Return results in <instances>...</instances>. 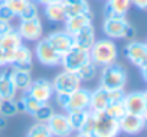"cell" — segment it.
Listing matches in <instances>:
<instances>
[{"label": "cell", "mask_w": 147, "mask_h": 137, "mask_svg": "<svg viewBox=\"0 0 147 137\" xmlns=\"http://www.w3.org/2000/svg\"><path fill=\"white\" fill-rule=\"evenodd\" d=\"M127 84V71L118 62H113L101 68L100 74V87L107 91L124 90Z\"/></svg>", "instance_id": "obj_1"}, {"label": "cell", "mask_w": 147, "mask_h": 137, "mask_svg": "<svg viewBox=\"0 0 147 137\" xmlns=\"http://www.w3.org/2000/svg\"><path fill=\"white\" fill-rule=\"evenodd\" d=\"M90 52V59L97 63L100 68L110 65L113 62L117 61L118 56V51L115 43L113 42V39H95L94 45L91 46Z\"/></svg>", "instance_id": "obj_2"}, {"label": "cell", "mask_w": 147, "mask_h": 137, "mask_svg": "<svg viewBox=\"0 0 147 137\" xmlns=\"http://www.w3.org/2000/svg\"><path fill=\"white\" fill-rule=\"evenodd\" d=\"M102 32L108 39H131L134 36V29L125 16L104 18Z\"/></svg>", "instance_id": "obj_3"}, {"label": "cell", "mask_w": 147, "mask_h": 137, "mask_svg": "<svg viewBox=\"0 0 147 137\" xmlns=\"http://www.w3.org/2000/svg\"><path fill=\"white\" fill-rule=\"evenodd\" d=\"M92 114H94V121H95L92 137H118L120 134L118 120L110 117L105 111H97Z\"/></svg>", "instance_id": "obj_4"}, {"label": "cell", "mask_w": 147, "mask_h": 137, "mask_svg": "<svg viewBox=\"0 0 147 137\" xmlns=\"http://www.w3.org/2000/svg\"><path fill=\"white\" fill-rule=\"evenodd\" d=\"M35 55H36V59L45 65V66H58L61 65V59H62V55L59 52H56L53 49V46L48 42L46 38H40L35 46Z\"/></svg>", "instance_id": "obj_5"}, {"label": "cell", "mask_w": 147, "mask_h": 137, "mask_svg": "<svg viewBox=\"0 0 147 137\" xmlns=\"http://www.w3.org/2000/svg\"><path fill=\"white\" fill-rule=\"evenodd\" d=\"M90 61V52L85 49H81L78 46L71 48L66 53L62 55L61 59V65L65 71H71V72H77L80 68Z\"/></svg>", "instance_id": "obj_6"}, {"label": "cell", "mask_w": 147, "mask_h": 137, "mask_svg": "<svg viewBox=\"0 0 147 137\" xmlns=\"http://www.w3.org/2000/svg\"><path fill=\"white\" fill-rule=\"evenodd\" d=\"M81 80L78 78L77 72H71V71H62L59 72L53 81H52V87L55 92L59 94H71L75 90H78L81 87Z\"/></svg>", "instance_id": "obj_7"}, {"label": "cell", "mask_w": 147, "mask_h": 137, "mask_svg": "<svg viewBox=\"0 0 147 137\" xmlns=\"http://www.w3.org/2000/svg\"><path fill=\"white\" fill-rule=\"evenodd\" d=\"M123 103L125 107V113L147 117V94L144 91H134L125 94Z\"/></svg>", "instance_id": "obj_8"}, {"label": "cell", "mask_w": 147, "mask_h": 137, "mask_svg": "<svg viewBox=\"0 0 147 137\" xmlns=\"http://www.w3.org/2000/svg\"><path fill=\"white\" fill-rule=\"evenodd\" d=\"M125 58L136 65L137 68H146L147 66V45L140 40H131L127 43L124 49Z\"/></svg>", "instance_id": "obj_9"}, {"label": "cell", "mask_w": 147, "mask_h": 137, "mask_svg": "<svg viewBox=\"0 0 147 137\" xmlns=\"http://www.w3.org/2000/svg\"><path fill=\"white\" fill-rule=\"evenodd\" d=\"M16 30L19 32L22 39L30 40V42H38L43 36V25L39 18H35L30 20H20Z\"/></svg>", "instance_id": "obj_10"}, {"label": "cell", "mask_w": 147, "mask_h": 137, "mask_svg": "<svg viewBox=\"0 0 147 137\" xmlns=\"http://www.w3.org/2000/svg\"><path fill=\"white\" fill-rule=\"evenodd\" d=\"M26 94L30 95V97H33V98H36L40 103H49L51 98L55 94L53 87H52V81H48L45 78L35 80V81L30 82Z\"/></svg>", "instance_id": "obj_11"}, {"label": "cell", "mask_w": 147, "mask_h": 137, "mask_svg": "<svg viewBox=\"0 0 147 137\" xmlns=\"http://www.w3.org/2000/svg\"><path fill=\"white\" fill-rule=\"evenodd\" d=\"M118 126H120V133L128 136H137L146 128V117L125 113L118 120Z\"/></svg>", "instance_id": "obj_12"}, {"label": "cell", "mask_w": 147, "mask_h": 137, "mask_svg": "<svg viewBox=\"0 0 147 137\" xmlns=\"http://www.w3.org/2000/svg\"><path fill=\"white\" fill-rule=\"evenodd\" d=\"M46 126L53 137H71L74 133V130L69 126L66 114L53 113L51 115V118L46 121Z\"/></svg>", "instance_id": "obj_13"}, {"label": "cell", "mask_w": 147, "mask_h": 137, "mask_svg": "<svg viewBox=\"0 0 147 137\" xmlns=\"http://www.w3.org/2000/svg\"><path fill=\"white\" fill-rule=\"evenodd\" d=\"M90 94H91V91L80 87L74 92L68 94V103H66V107L63 110L66 113L68 111H78V110H88L90 108Z\"/></svg>", "instance_id": "obj_14"}, {"label": "cell", "mask_w": 147, "mask_h": 137, "mask_svg": "<svg viewBox=\"0 0 147 137\" xmlns=\"http://www.w3.org/2000/svg\"><path fill=\"white\" fill-rule=\"evenodd\" d=\"M46 39L53 46V49L56 52H59L61 55L66 53L71 48H74V38L65 29L63 30H55V32L49 33L46 36Z\"/></svg>", "instance_id": "obj_15"}, {"label": "cell", "mask_w": 147, "mask_h": 137, "mask_svg": "<svg viewBox=\"0 0 147 137\" xmlns=\"http://www.w3.org/2000/svg\"><path fill=\"white\" fill-rule=\"evenodd\" d=\"M12 68H15V70H20V71H28L30 72L32 71V51L25 46L23 43L15 49V53H13V61L10 63Z\"/></svg>", "instance_id": "obj_16"}, {"label": "cell", "mask_w": 147, "mask_h": 137, "mask_svg": "<svg viewBox=\"0 0 147 137\" xmlns=\"http://www.w3.org/2000/svg\"><path fill=\"white\" fill-rule=\"evenodd\" d=\"M74 38V46H78L81 49H85V51H90L91 46L94 45L95 42V29L92 26V23L84 26L82 29H80L77 33L72 35Z\"/></svg>", "instance_id": "obj_17"}, {"label": "cell", "mask_w": 147, "mask_h": 137, "mask_svg": "<svg viewBox=\"0 0 147 137\" xmlns=\"http://www.w3.org/2000/svg\"><path fill=\"white\" fill-rule=\"evenodd\" d=\"M65 26L63 29L74 35V33H77L80 29H82L84 26L92 23V12H87V13H81V15H75V16H69L63 20Z\"/></svg>", "instance_id": "obj_18"}, {"label": "cell", "mask_w": 147, "mask_h": 137, "mask_svg": "<svg viewBox=\"0 0 147 137\" xmlns=\"http://www.w3.org/2000/svg\"><path fill=\"white\" fill-rule=\"evenodd\" d=\"M131 7V0H107L104 6V18L125 16Z\"/></svg>", "instance_id": "obj_19"}, {"label": "cell", "mask_w": 147, "mask_h": 137, "mask_svg": "<svg viewBox=\"0 0 147 137\" xmlns=\"http://www.w3.org/2000/svg\"><path fill=\"white\" fill-rule=\"evenodd\" d=\"M110 104L108 100V91L98 87L97 90L91 91L90 94V111L97 113V111H104L107 108V105Z\"/></svg>", "instance_id": "obj_20"}, {"label": "cell", "mask_w": 147, "mask_h": 137, "mask_svg": "<svg viewBox=\"0 0 147 137\" xmlns=\"http://www.w3.org/2000/svg\"><path fill=\"white\" fill-rule=\"evenodd\" d=\"M43 12H45L46 19L49 22H53V23H59V22H63L66 19L63 2H51V3H46L43 6Z\"/></svg>", "instance_id": "obj_21"}, {"label": "cell", "mask_w": 147, "mask_h": 137, "mask_svg": "<svg viewBox=\"0 0 147 137\" xmlns=\"http://www.w3.org/2000/svg\"><path fill=\"white\" fill-rule=\"evenodd\" d=\"M18 90L12 81L10 71H3L0 74V100H13Z\"/></svg>", "instance_id": "obj_22"}, {"label": "cell", "mask_w": 147, "mask_h": 137, "mask_svg": "<svg viewBox=\"0 0 147 137\" xmlns=\"http://www.w3.org/2000/svg\"><path fill=\"white\" fill-rule=\"evenodd\" d=\"M10 77H12V81H13V84H15L18 92H19V91H22V92H26V91H28V88H29V85H30V82H32V75H30V72H28V71H20V70H15V68H12Z\"/></svg>", "instance_id": "obj_23"}, {"label": "cell", "mask_w": 147, "mask_h": 137, "mask_svg": "<svg viewBox=\"0 0 147 137\" xmlns=\"http://www.w3.org/2000/svg\"><path fill=\"white\" fill-rule=\"evenodd\" d=\"M98 72H100V66L90 59L77 71V75L81 80V82H90L98 75Z\"/></svg>", "instance_id": "obj_24"}, {"label": "cell", "mask_w": 147, "mask_h": 137, "mask_svg": "<svg viewBox=\"0 0 147 137\" xmlns=\"http://www.w3.org/2000/svg\"><path fill=\"white\" fill-rule=\"evenodd\" d=\"M22 38L19 35V32L16 30V28L5 35H0V46L3 49H16L22 45Z\"/></svg>", "instance_id": "obj_25"}, {"label": "cell", "mask_w": 147, "mask_h": 137, "mask_svg": "<svg viewBox=\"0 0 147 137\" xmlns=\"http://www.w3.org/2000/svg\"><path fill=\"white\" fill-rule=\"evenodd\" d=\"M90 114V110H78V111H68L66 113V117H68V121H69V126L74 131H80L82 124L85 123L87 117Z\"/></svg>", "instance_id": "obj_26"}, {"label": "cell", "mask_w": 147, "mask_h": 137, "mask_svg": "<svg viewBox=\"0 0 147 137\" xmlns=\"http://www.w3.org/2000/svg\"><path fill=\"white\" fill-rule=\"evenodd\" d=\"M63 5H65L66 18L75 16V15H81V13H87V12H91L90 3L87 2V0H78V2H74V3H63Z\"/></svg>", "instance_id": "obj_27"}, {"label": "cell", "mask_w": 147, "mask_h": 137, "mask_svg": "<svg viewBox=\"0 0 147 137\" xmlns=\"http://www.w3.org/2000/svg\"><path fill=\"white\" fill-rule=\"evenodd\" d=\"M26 137H53L52 133L49 131L46 123H40V121H36L35 124L30 126Z\"/></svg>", "instance_id": "obj_28"}, {"label": "cell", "mask_w": 147, "mask_h": 137, "mask_svg": "<svg viewBox=\"0 0 147 137\" xmlns=\"http://www.w3.org/2000/svg\"><path fill=\"white\" fill-rule=\"evenodd\" d=\"M104 111H105L110 117H113V118H115V120H120V118L125 114V107H124V103H123V100H121V101L110 103Z\"/></svg>", "instance_id": "obj_29"}, {"label": "cell", "mask_w": 147, "mask_h": 137, "mask_svg": "<svg viewBox=\"0 0 147 137\" xmlns=\"http://www.w3.org/2000/svg\"><path fill=\"white\" fill-rule=\"evenodd\" d=\"M55 111H53V108L48 104V103H43L33 114H32V117L36 120V121H40V123H46L49 118H51V115L53 114Z\"/></svg>", "instance_id": "obj_30"}, {"label": "cell", "mask_w": 147, "mask_h": 137, "mask_svg": "<svg viewBox=\"0 0 147 137\" xmlns=\"http://www.w3.org/2000/svg\"><path fill=\"white\" fill-rule=\"evenodd\" d=\"M20 20H30V19H35V18H39V10H38V6L36 3H33L32 0L26 5V7L18 15Z\"/></svg>", "instance_id": "obj_31"}, {"label": "cell", "mask_w": 147, "mask_h": 137, "mask_svg": "<svg viewBox=\"0 0 147 137\" xmlns=\"http://www.w3.org/2000/svg\"><path fill=\"white\" fill-rule=\"evenodd\" d=\"M18 114V108H16V103L15 98L13 100H2V108H0V115H3L5 118L7 117H13Z\"/></svg>", "instance_id": "obj_32"}, {"label": "cell", "mask_w": 147, "mask_h": 137, "mask_svg": "<svg viewBox=\"0 0 147 137\" xmlns=\"http://www.w3.org/2000/svg\"><path fill=\"white\" fill-rule=\"evenodd\" d=\"M22 101H23V104H25V113H28V114H33L43 103H40V101H38L36 98H33V97H30V95H28L26 92L23 94V97H22Z\"/></svg>", "instance_id": "obj_33"}, {"label": "cell", "mask_w": 147, "mask_h": 137, "mask_svg": "<svg viewBox=\"0 0 147 137\" xmlns=\"http://www.w3.org/2000/svg\"><path fill=\"white\" fill-rule=\"evenodd\" d=\"M29 2H30V0H5L3 3L18 16V15L26 7V5H28Z\"/></svg>", "instance_id": "obj_34"}, {"label": "cell", "mask_w": 147, "mask_h": 137, "mask_svg": "<svg viewBox=\"0 0 147 137\" xmlns=\"http://www.w3.org/2000/svg\"><path fill=\"white\" fill-rule=\"evenodd\" d=\"M13 53H15V49H3L0 46V68L7 66V65L12 63Z\"/></svg>", "instance_id": "obj_35"}, {"label": "cell", "mask_w": 147, "mask_h": 137, "mask_svg": "<svg viewBox=\"0 0 147 137\" xmlns=\"http://www.w3.org/2000/svg\"><path fill=\"white\" fill-rule=\"evenodd\" d=\"M94 124H95V121H94V114L90 111V114H88V117H87V120H85V123L82 124V127H81V133H85V134H91L92 136V131H94Z\"/></svg>", "instance_id": "obj_36"}, {"label": "cell", "mask_w": 147, "mask_h": 137, "mask_svg": "<svg viewBox=\"0 0 147 137\" xmlns=\"http://www.w3.org/2000/svg\"><path fill=\"white\" fill-rule=\"evenodd\" d=\"M15 18H18L5 3H0V20H7V22H12Z\"/></svg>", "instance_id": "obj_37"}, {"label": "cell", "mask_w": 147, "mask_h": 137, "mask_svg": "<svg viewBox=\"0 0 147 137\" xmlns=\"http://www.w3.org/2000/svg\"><path fill=\"white\" fill-rule=\"evenodd\" d=\"M55 101H56V105L59 108H65L66 107V103H68V94H59V92H55Z\"/></svg>", "instance_id": "obj_38"}, {"label": "cell", "mask_w": 147, "mask_h": 137, "mask_svg": "<svg viewBox=\"0 0 147 137\" xmlns=\"http://www.w3.org/2000/svg\"><path fill=\"white\" fill-rule=\"evenodd\" d=\"M15 26L12 25V22H7V20H0V35H5L10 30H13Z\"/></svg>", "instance_id": "obj_39"}, {"label": "cell", "mask_w": 147, "mask_h": 137, "mask_svg": "<svg viewBox=\"0 0 147 137\" xmlns=\"http://www.w3.org/2000/svg\"><path fill=\"white\" fill-rule=\"evenodd\" d=\"M131 6H134L136 9H140V10H146L147 0H131Z\"/></svg>", "instance_id": "obj_40"}, {"label": "cell", "mask_w": 147, "mask_h": 137, "mask_svg": "<svg viewBox=\"0 0 147 137\" xmlns=\"http://www.w3.org/2000/svg\"><path fill=\"white\" fill-rule=\"evenodd\" d=\"M15 103H16V108H18V113H25V104L22 101V98L16 100L15 98Z\"/></svg>", "instance_id": "obj_41"}, {"label": "cell", "mask_w": 147, "mask_h": 137, "mask_svg": "<svg viewBox=\"0 0 147 137\" xmlns=\"http://www.w3.org/2000/svg\"><path fill=\"white\" fill-rule=\"evenodd\" d=\"M5 127H6V120L3 115H0V130H3Z\"/></svg>", "instance_id": "obj_42"}, {"label": "cell", "mask_w": 147, "mask_h": 137, "mask_svg": "<svg viewBox=\"0 0 147 137\" xmlns=\"http://www.w3.org/2000/svg\"><path fill=\"white\" fill-rule=\"evenodd\" d=\"M33 3H36V5H42V6H45L46 3H49V0H32Z\"/></svg>", "instance_id": "obj_43"}, {"label": "cell", "mask_w": 147, "mask_h": 137, "mask_svg": "<svg viewBox=\"0 0 147 137\" xmlns=\"http://www.w3.org/2000/svg\"><path fill=\"white\" fill-rule=\"evenodd\" d=\"M74 137H92L91 134H85V133H81V131H78L75 136H74Z\"/></svg>", "instance_id": "obj_44"}, {"label": "cell", "mask_w": 147, "mask_h": 137, "mask_svg": "<svg viewBox=\"0 0 147 137\" xmlns=\"http://www.w3.org/2000/svg\"><path fill=\"white\" fill-rule=\"evenodd\" d=\"M51 2H62V0H49V3H51Z\"/></svg>", "instance_id": "obj_45"}, {"label": "cell", "mask_w": 147, "mask_h": 137, "mask_svg": "<svg viewBox=\"0 0 147 137\" xmlns=\"http://www.w3.org/2000/svg\"><path fill=\"white\" fill-rule=\"evenodd\" d=\"M0 108H2V100H0Z\"/></svg>", "instance_id": "obj_46"}, {"label": "cell", "mask_w": 147, "mask_h": 137, "mask_svg": "<svg viewBox=\"0 0 147 137\" xmlns=\"http://www.w3.org/2000/svg\"><path fill=\"white\" fill-rule=\"evenodd\" d=\"M3 2H5V0H0V3H3Z\"/></svg>", "instance_id": "obj_47"}]
</instances>
